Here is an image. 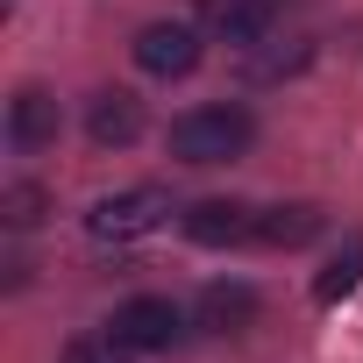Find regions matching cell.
I'll return each instance as SVG.
<instances>
[{
    "instance_id": "obj_6",
    "label": "cell",
    "mask_w": 363,
    "mask_h": 363,
    "mask_svg": "<svg viewBox=\"0 0 363 363\" xmlns=\"http://www.w3.org/2000/svg\"><path fill=\"white\" fill-rule=\"evenodd\" d=\"M8 135H15V150L57 143V100H50L43 86H22V93L8 100Z\"/></svg>"
},
{
    "instance_id": "obj_7",
    "label": "cell",
    "mask_w": 363,
    "mask_h": 363,
    "mask_svg": "<svg viewBox=\"0 0 363 363\" xmlns=\"http://www.w3.org/2000/svg\"><path fill=\"white\" fill-rule=\"evenodd\" d=\"M86 128H93L100 150H128V143L143 135V100H135V93H100L93 114H86Z\"/></svg>"
},
{
    "instance_id": "obj_11",
    "label": "cell",
    "mask_w": 363,
    "mask_h": 363,
    "mask_svg": "<svg viewBox=\"0 0 363 363\" xmlns=\"http://www.w3.org/2000/svg\"><path fill=\"white\" fill-rule=\"evenodd\" d=\"M356 285H363V235H349V242L328 257V271L313 278V299H320V306H335V299H349Z\"/></svg>"
},
{
    "instance_id": "obj_4",
    "label": "cell",
    "mask_w": 363,
    "mask_h": 363,
    "mask_svg": "<svg viewBox=\"0 0 363 363\" xmlns=\"http://www.w3.org/2000/svg\"><path fill=\"white\" fill-rule=\"evenodd\" d=\"M135 65H143L150 79H186V72L200 65V36H193L186 22H143V29H135Z\"/></svg>"
},
{
    "instance_id": "obj_5",
    "label": "cell",
    "mask_w": 363,
    "mask_h": 363,
    "mask_svg": "<svg viewBox=\"0 0 363 363\" xmlns=\"http://www.w3.org/2000/svg\"><path fill=\"white\" fill-rule=\"evenodd\" d=\"M186 235L200 250H228V242H250L257 235V214L242 200H200V207H186Z\"/></svg>"
},
{
    "instance_id": "obj_9",
    "label": "cell",
    "mask_w": 363,
    "mask_h": 363,
    "mask_svg": "<svg viewBox=\"0 0 363 363\" xmlns=\"http://www.w3.org/2000/svg\"><path fill=\"white\" fill-rule=\"evenodd\" d=\"M200 320H207L214 335H235V328L257 320V292H250V285H207V292H200Z\"/></svg>"
},
{
    "instance_id": "obj_13",
    "label": "cell",
    "mask_w": 363,
    "mask_h": 363,
    "mask_svg": "<svg viewBox=\"0 0 363 363\" xmlns=\"http://www.w3.org/2000/svg\"><path fill=\"white\" fill-rule=\"evenodd\" d=\"M135 349L128 342H114V335H79V342H65V363H128Z\"/></svg>"
},
{
    "instance_id": "obj_2",
    "label": "cell",
    "mask_w": 363,
    "mask_h": 363,
    "mask_svg": "<svg viewBox=\"0 0 363 363\" xmlns=\"http://www.w3.org/2000/svg\"><path fill=\"white\" fill-rule=\"evenodd\" d=\"M107 335L128 342L135 356H157V349H171L178 335H186V313H178L171 299H157V292H143V299H121V306H114Z\"/></svg>"
},
{
    "instance_id": "obj_12",
    "label": "cell",
    "mask_w": 363,
    "mask_h": 363,
    "mask_svg": "<svg viewBox=\"0 0 363 363\" xmlns=\"http://www.w3.org/2000/svg\"><path fill=\"white\" fill-rule=\"evenodd\" d=\"M43 207H50V193H43V186H29V178L0 193V221H8V228H36V221H43Z\"/></svg>"
},
{
    "instance_id": "obj_1",
    "label": "cell",
    "mask_w": 363,
    "mask_h": 363,
    "mask_svg": "<svg viewBox=\"0 0 363 363\" xmlns=\"http://www.w3.org/2000/svg\"><path fill=\"white\" fill-rule=\"evenodd\" d=\"M250 135H257V121H250L235 100L193 107V114L171 121V157H178V164H228V157L250 150Z\"/></svg>"
},
{
    "instance_id": "obj_10",
    "label": "cell",
    "mask_w": 363,
    "mask_h": 363,
    "mask_svg": "<svg viewBox=\"0 0 363 363\" xmlns=\"http://www.w3.org/2000/svg\"><path fill=\"white\" fill-rule=\"evenodd\" d=\"M214 22H221V36H228V43H242V50H250V43H264V36H271L278 0H221V15H214Z\"/></svg>"
},
{
    "instance_id": "obj_3",
    "label": "cell",
    "mask_w": 363,
    "mask_h": 363,
    "mask_svg": "<svg viewBox=\"0 0 363 363\" xmlns=\"http://www.w3.org/2000/svg\"><path fill=\"white\" fill-rule=\"evenodd\" d=\"M164 214H171V200H164L157 186H135V193H107V200L86 214V228H93L100 242H135V235L164 228Z\"/></svg>"
},
{
    "instance_id": "obj_8",
    "label": "cell",
    "mask_w": 363,
    "mask_h": 363,
    "mask_svg": "<svg viewBox=\"0 0 363 363\" xmlns=\"http://www.w3.org/2000/svg\"><path fill=\"white\" fill-rule=\"evenodd\" d=\"M313 235H320V207H306V200H285V207L257 214V242H271V250H306Z\"/></svg>"
}]
</instances>
